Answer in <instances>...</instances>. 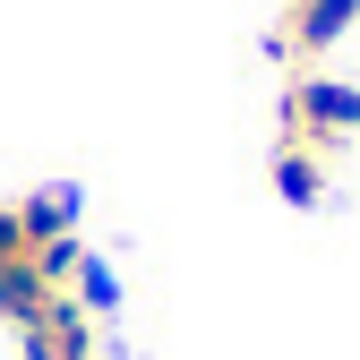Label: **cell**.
<instances>
[{
    "instance_id": "obj_5",
    "label": "cell",
    "mask_w": 360,
    "mask_h": 360,
    "mask_svg": "<svg viewBox=\"0 0 360 360\" xmlns=\"http://www.w3.org/2000/svg\"><path fill=\"white\" fill-rule=\"evenodd\" d=\"M335 163H343V155H326V146L275 138V163H266V180H275V198H283V206H326V189H335Z\"/></svg>"
},
{
    "instance_id": "obj_2",
    "label": "cell",
    "mask_w": 360,
    "mask_h": 360,
    "mask_svg": "<svg viewBox=\"0 0 360 360\" xmlns=\"http://www.w3.org/2000/svg\"><path fill=\"white\" fill-rule=\"evenodd\" d=\"M275 138H300V146L343 155L360 138V86L335 77V69H292L283 77V103H275Z\"/></svg>"
},
{
    "instance_id": "obj_4",
    "label": "cell",
    "mask_w": 360,
    "mask_h": 360,
    "mask_svg": "<svg viewBox=\"0 0 360 360\" xmlns=\"http://www.w3.org/2000/svg\"><path fill=\"white\" fill-rule=\"evenodd\" d=\"M18 335V360H112L103 352V318H95V309H86V300H43L34 309V318L26 326H9Z\"/></svg>"
},
{
    "instance_id": "obj_1",
    "label": "cell",
    "mask_w": 360,
    "mask_h": 360,
    "mask_svg": "<svg viewBox=\"0 0 360 360\" xmlns=\"http://www.w3.org/2000/svg\"><path fill=\"white\" fill-rule=\"evenodd\" d=\"M86 249L77 240V189H26V198H0V326H26L43 300H77L86 275Z\"/></svg>"
},
{
    "instance_id": "obj_3",
    "label": "cell",
    "mask_w": 360,
    "mask_h": 360,
    "mask_svg": "<svg viewBox=\"0 0 360 360\" xmlns=\"http://www.w3.org/2000/svg\"><path fill=\"white\" fill-rule=\"evenodd\" d=\"M352 34H360V0H283L266 52H275L283 69H326Z\"/></svg>"
}]
</instances>
